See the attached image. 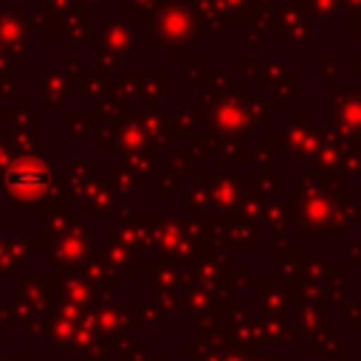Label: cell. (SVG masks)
<instances>
[{
  "instance_id": "1",
  "label": "cell",
  "mask_w": 361,
  "mask_h": 361,
  "mask_svg": "<svg viewBox=\"0 0 361 361\" xmlns=\"http://www.w3.org/2000/svg\"><path fill=\"white\" fill-rule=\"evenodd\" d=\"M45 180H48L45 169H34V164H25V161H20V164H14V166L6 169V183L14 192L39 189V186H45Z\"/></svg>"
}]
</instances>
